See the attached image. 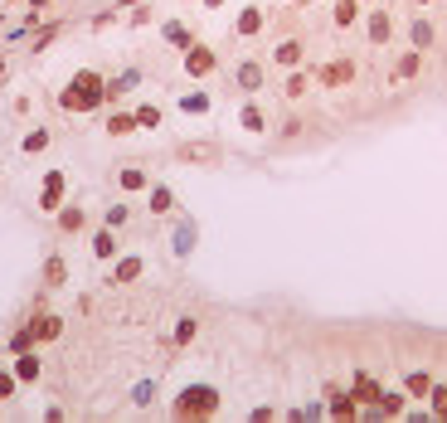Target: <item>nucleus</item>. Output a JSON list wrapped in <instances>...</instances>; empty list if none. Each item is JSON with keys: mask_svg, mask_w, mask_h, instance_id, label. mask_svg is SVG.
I'll return each mask as SVG.
<instances>
[{"mask_svg": "<svg viewBox=\"0 0 447 423\" xmlns=\"http://www.w3.org/2000/svg\"><path fill=\"white\" fill-rule=\"evenodd\" d=\"M103 98H108V78L93 73V69H83V73H73V83L59 93V107H68V112H93Z\"/></svg>", "mask_w": 447, "mask_h": 423, "instance_id": "nucleus-1", "label": "nucleus"}, {"mask_svg": "<svg viewBox=\"0 0 447 423\" xmlns=\"http://www.w3.org/2000/svg\"><path fill=\"white\" fill-rule=\"evenodd\" d=\"M175 414H180V419H214V414H219V389H210V385H185V389L175 394Z\"/></svg>", "mask_w": 447, "mask_h": 423, "instance_id": "nucleus-2", "label": "nucleus"}, {"mask_svg": "<svg viewBox=\"0 0 447 423\" xmlns=\"http://www.w3.org/2000/svg\"><path fill=\"white\" fill-rule=\"evenodd\" d=\"M64 185H68V175H64V171H49V175H44V195H39V210H49V214L64 210Z\"/></svg>", "mask_w": 447, "mask_h": 423, "instance_id": "nucleus-3", "label": "nucleus"}, {"mask_svg": "<svg viewBox=\"0 0 447 423\" xmlns=\"http://www.w3.org/2000/svg\"><path fill=\"white\" fill-rule=\"evenodd\" d=\"M321 83H326V88H345V83H355V64H350V59L326 64V69H321Z\"/></svg>", "mask_w": 447, "mask_h": 423, "instance_id": "nucleus-4", "label": "nucleus"}, {"mask_svg": "<svg viewBox=\"0 0 447 423\" xmlns=\"http://www.w3.org/2000/svg\"><path fill=\"white\" fill-rule=\"evenodd\" d=\"M233 83H238V88H243L248 98H253V93L263 88V64H258V59H248V64H238V73H233Z\"/></svg>", "mask_w": 447, "mask_h": 423, "instance_id": "nucleus-5", "label": "nucleus"}, {"mask_svg": "<svg viewBox=\"0 0 447 423\" xmlns=\"http://www.w3.org/2000/svg\"><path fill=\"white\" fill-rule=\"evenodd\" d=\"M326 409H331L335 419H355V414H360V409H355V394H345V389H326Z\"/></svg>", "mask_w": 447, "mask_h": 423, "instance_id": "nucleus-6", "label": "nucleus"}, {"mask_svg": "<svg viewBox=\"0 0 447 423\" xmlns=\"http://www.w3.org/2000/svg\"><path fill=\"white\" fill-rule=\"evenodd\" d=\"M350 394H355V404H379V399H384V389H379V380H369V375H355V385H350Z\"/></svg>", "mask_w": 447, "mask_h": 423, "instance_id": "nucleus-7", "label": "nucleus"}, {"mask_svg": "<svg viewBox=\"0 0 447 423\" xmlns=\"http://www.w3.org/2000/svg\"><path fill=\"white\" fill-rule=\"evenodd\" d=\"M210 69H214V54L210 49H185V73L190 78H205Z\"/></svg>", "mask_w": 447, "mask_h": 423, "instance_id": "nucleus-8", "label": "nucleus"}, {"mask_svg": "<svg viewBox=\"0 0 447 423\" xmlns=\"http://www.w3.org/2000/svg\"><path fill=\"white\" fill-rule=\"evenodd\" d=\"M15 380H24V385H34V380H39V360H34L29 350H20V355H15Z\"/></svg>", "mask_w": 447, "mask_h": 423, "instance_id": "nucleus-9", "label": "nucleus"}, {"mask_svg": "<svg viewBox=\"0 0 447 423\" xmlns=\"http://www.w3.org/2000/svg\"><path fill=\"white\" fill-rule=\"evenodd\" d=\"M219 156V146H210V141H190V146H180V161H214Z\"/></svg>", "mask_w": 447, "mask_h": 423, "instance_id": "nucleus-10", "label": "nucleus"}, {"mask_svg": "<svg viewBox=\"0 0 447 423\" xmlns=\"http://www.w3.org/2000/svg\"><path fill=\"white\" fill-rule=\"evenodd\" d=\"M404 389H409V399H428V394H433V380H428L423 370H413V375L404 380Z\"/></svg>", "mask_w": 447, "mask_h": 423, "instance_id": "nucleus-11", "label": "nucleus"}, {"mask_svg": "<svg viewBox=\"0 0 447 423\" xmlns=\"http://www.w3.org/2000/svg\"><path fill=\"white\" fill-rule=\"evenodd\" d=\"M238 122H243V131H263V127H268V117H263V107H258V103H243Z\"/></svg>", "mask_w": 447, "mask_h": 423, "instance_id": "nucleus-12", "label": "nucleus"}, {"mask_svg": "<svg viewBox=\"0 0 447 423\" xmlns=\"http://www.w3.org/2000/svg\"><path fill=\"white\" fill-rule=\"evenodd\" d=\"M355 15H360V0H335L331 5V20L345 29V24H355Z\"/></svg>", "mask_w": 447, "mask_h": 423, "instance_id": "nucleus-13", "label": "nucleus"}, {"mask_svg": "<svg viewBox=\"0 0 447 423\" xmlns=\"http://www.w3.org/2000/svg\"><path fill=\"white\" fill-rule=\"evenodd\" d=\"M34 336H39V340H59V336H64V317H39L34 321Z\"/></svg>", "mask_w": 447, "mask_h": 423, "instance_id": "nucleus-14", "label": "nucleus"}, {"mask_svg": "<svg viewBox=\"0 0 447 423\" xmlns=\"http://www.w3.org/2000/svg\"><path fill=\"white\" fill-rule=\"evenodd\" d=\"M39 336H34V321H24V326H15V336H10V350L20 355V350H29Z\"/></svg>", "mask_w": 447, "mask_h": 423, "instance_id": "nucleus-15", "label": "nucleus"}, {"mask_svg": "<svg viewBox=\"0 0 447 423\" xmlns=\"http://www.w3.org/2000/svg\"><path fill=\"white\" fill-rule=\"evenodd\" d=\"M258 29H263V10L253 5V10H243V15H238V34L248 39V34H258Z\"/></svg>", "mask_w": 447, "mask_h": 423, "instance_id": "nucleus-16", "label": "nucleus"}, {"mask_svg": "<svg viewBox=\"0 0 447 423\" xmlns=\"http://www.w3.org/2000/svg\"><path fill=\"white\" fill-rule=\"evenodd\" d=\"M277 64H287V69L302 64V39H282V44H277Z\"/></svg>", "mask_w": 447, "mask_h": 423, "instance_id": "nucleus-17", "label": "nucleus"}, {"mask_svg": "<svg viewBox=\"0 0 447 423\" xmlns=\"http://www.w3.org/2000/svg\"><path fill=\"white\" fill-rule=\"evenodd\" d=\"M117 185H122V190H146V171H141V166H126V171L117 175Z\"/></svg>", "mask_w": 447, "mask_h": 423, "instance_id": "nucleus-18", "label": "nucleus"}, {"mask_svg": "<svg viewBox=\"0 0 447 423\" xmlns=\"http://www.w3.org/2000/svg\"><path fill=\"white\" fill-rule=\"evenodd\" d=\"M369 39H374V44H384V39H389V15H384V10H374V15H369Z\"/></svg>", "mask_w": 447, "mask_h": 423, "instance_id": "nucleus-19", "label": "nucleus"}, {"mask_svg": "<svg viewBox=\"0 0 447 423\" xmlns=\"http://www.w3.org/2000/svg\"><path fill=\"white\" fill-rule=\"evenodd\" d=\"M64 278H68L64 258H49V263H44V282H49V287H64Z\"/></svg>", "mask_w": 447, "mask_h": 423, "instance_id": "nucleus-20", "label": "nucleus"}, {"mask_svg": "<svg viewBox=\"0 0 447 423\" xmlns=\"http://www.w3.org/2000/svg\"><path fill=\"white\" fill-rule=\"evenodd\" d=\"M141 268H146L141 258H122V263H117V282H136V278H141Z\"/></svg>", "mask_w": 447, "mask_h": 423, "instance_id": "nucleus-21", "label": "nucleus"}, {"mask_svg": "<svg viewBox=\"0 0 447 423\" xmlns=\"http://www.w3.org/2000/svg\"><path fill=\"white\" fill-rule=\"evenodd\" d=\"M404 399H409V394H384V399H379V419H399V414H404Z\"/></svg>", "mask_w": 447, "mask_h": 423, "instance_id": "nucleus-22", "label": "nucleus"}, {"mask_svg": "<svg viewBox=\"0 0 447 423\" xmlns=\"http://www.w3.org/2000/svg\"><path fill=\"white\" fill-rule=\"evenodd\" d=\"M170 205H175L170 190H166V185H151V214H170Z\"/></svg>", "mask_w": 447, "mask_h": 423, "instance_id": "nucleus-23", "label": "nucleus"}, {"mask_svg": "<svg viewBox=\"0 0 447 423\" xmlns=\"http://www.w3.org/2000/svg\"><path fill=\"white\" fill-rule=\"evenodd\" d=\"M166 39H170L175 49H190V29H185L180 20H170V24H166Z\"/></svg>", "mask_w": 447, "mask_h": 423, "instance_id": "nucleus-24", "label": "nucleus"}, {"mask_svg": "<svg viewBox=\"0 0 447 423\" xmlns=\"http://www.w3.org/2000/svg\"><path fill=\"white\" fill-rule=\"evenodd\" d=\"M108 131H112V136H126V131H136V117L117 112V117H108Z\"/></svg>", "mask_w": 447, "mask_h": 423, "instance_id": "nucleus-25", "label": "nucleus"}, {"mask_svg": "<svg viewBox=\"0 0 447 423\" xmlns=\"http://www.w3.org/2000/svg\"><path fill=\"white\" fill-rule=\"evenodd\" d=\"M433 44V24L428 20H413V49H428Z\"/></svg>", "mask_w": 447, "mask_h": 423, "instance_id": "nucleus-26", "label": "nucleus"}, {"mask_svg": "<svg viewBox=\"0 0 447 423\" xmlns=\"http://www.w3.org/2000/svg\"><path fill=\"white\" fill-rule=\"evenodd\" d=\"M418 69H423V54H418V49H413V54H404V59H399V78H413V73H418Z\"/></svg>", "mask_w": 447, "mask_h": 423, "instance_id": "nucleus-27", "label": "nucleus"}, {"mask_svg": "<svg viewBox=\"0 0 447 423\" xmlns=\"http://www.w3.org/2000/svg\"><path fill=\"white\" fill-rule=\"evenodd\" d=\"M136 127H161V107L141 103V107H136Z\"/></svg>", "mask_w": 447, "mask_h": 423, "instance_id": "nucleus-28", "label": "nucleus"}, {"mask_svg": "<svg viewBox=\"0 0 447 423\" xmlns=\"http://www.w3.org/2000/svg\"><path fill=\"white\" fill-rule=\"evenodd\" d=\"M59 224H64V234H78L83 229V210H59Z\"/></svg>", "mask_w": 447, "mask_h": 423, "instance_id": "nucleus-29", "label": "nucleus"}, {"mask_svg": "<svg viewBox=\"0 0 447 423\" xmlns=\"http://www.w3.org/2000/svg\"><path fill=\"white\" fill-rule=\"evenodd\" d=\"M93 253H98V258H112V253H117V238H112L108 229H103V234L93 238Z\"/></svg>", "mask_w": 447, "mask_h": 423, "instance_id": "nucleus-30", "label": "nucleus"}, {"mask_svg": "<svg viewBox=\"0 0 447 423\" xmlns=\"http://www.w3.org/2000/svg\"><path fill=\"white\" fill-rule=\"evenodd\" d=\"M20 146H24V156H29V151H44V146H49V131H24Z\"/></svg>", "mask_w": 447, "mask_h": 423, "instance_id": "nucleus-31", "label": "nucleus"}, {"mask_svg": "<svg viewBox=\"0 0 447 423\" xmlns=\"http://www.w3.org/2000/svg\"><path fill=\"white\" fill-rule=\"evenodd\" d=\"M190 248H195V229L180 224V229H175V253H190Z\"/></svg>", "mask_w": 447, "mask_h": 423, "instance_id": "nucleus-32", "label": "nucleus"}, {"mask_svg": "<svg viewBox=\"0 0 447 423\" xmlns=\"http://www.w3.org/2000/svg\"><path fill=\"white\" fill-rule=\"evenodd\" d=\"M282 93H287V98H302V93H307V73H292V78H287V88H282Z\"/></svg>", "mask_w": 447, "mask_h": 423, "instance_id": "nucleus-33", "label": "nucleus"}, {"mask_svg": "<svg viewBox=\"0 0 447 423\" xmlns=\"http://www.w3.org/2000/svg\"><path fill=\"white\" fill-rule=\"evenodd\" d=\"M180 107H185V112H205L210 98H205V93H190V98H180Z\"/></svg>", "mask_w": 447, "mask_h": 423, "instance_id": "nucleus-34", "label": "nucleus"}, {"mask_svg": "<svg viewBox=\"0 0 447 423\" xmlns=\"http://www.w3.org/2000/svg\"><path fill=\"white\" fill-rule=\"evenodd\" d=\"M131 399H136V404H151V399H156V385H151V380H146V385H136V389H131Z\"/></svg>", "mask_w": 447, "mask_h": 423, "instance_id": "nucleus-35", "label": "nucleus"}, {"mask_svg": "<svg viewBox=\"0 0 447 423\" xmlns=\"http://www.w3.org/2000/svg\"><path fill=\"white\" fill-rule=\"evenodd\" d=\"M175 340H180V345L195 340V321H180V326H175Z\"/></svg>", "mask_w": 447, "mask_h": 423, "instance_id": "nucleus-36", "label": "nucleus"}, {"mask_svg": "<svg viewBox=\"0 0 447 423\" xmlns=\"http://www.w3.org/2000/svg\"><path fill=\"white\" fill-rule=\"evenodd\" d=\"M15 394V375H0V399H10Z\"/></svg>", "mask_w": 447, "mask_h": 423, "instance_id": "nucleus-37", "label": "nucleus"}, {"mask_svg": "<svg viewBox=\"0 0 447 423\" xmlns=\"http://www.w3.org/2000/svg\"><path fill=\"white\" fill-rule=\"evenodd\" d=\"M205 5H224V0H205Z\"/></svg>", "mask_w": 447, "mask_h": 423, "instance_id": "nucleus-38", "label": "nucleus"}, {"mask_svg": "<svg viewBox=\"0 0 447 423\" xmlns=\"http://www.w3.org/2000/svg\"><path fill=\"white\" fill-rule=\"evenodd\" d=\"M418 5H428V0H418Z\"/></svg>", "mask_w": 447, "mask_h": 423, "instance_id": "nucleus-39", "label": "nucleus"}]
</instances>
